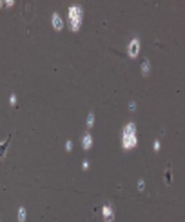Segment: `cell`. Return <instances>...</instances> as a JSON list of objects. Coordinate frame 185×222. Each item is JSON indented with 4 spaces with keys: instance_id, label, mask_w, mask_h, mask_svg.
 <instances>
[{
    "instance_id": "cell-14",
    "label": "cell",
    "mask_w": 185,
    "mask_h": 222,
    "mask_svg": "<svg viewBox=\"0 0 185 222\" xmlns=\"http://www.w3.org/2000/svg\"><path fill=\"white\" fill-rule=\"evenodd\" d=\"M160 142H159V141H155L154 142V151L155 152H157V151H159L160 150Z\"/></svg>"
},
{
    "instance_id": "cell-6",
    "label": "cell",
    "mask_w": 185,
    "mask_h": 222,
    "mask_svg": "<svg viewBox=\"0 0 185 222\" xmlns=\"http://www.w3.org/2000/svg\"><path fill=\"white\" fill-rule=\"evenodd\" d=\"M11 138H12V134H9L8 137L6 138V140H5L4 142H0V160L4 159L6 152H7V150H8V147L10 145V142H11Z\"/></svg>"
},
{
    "instance_id": "cell-17",
    "label": "cell",
    "mask_w": 185,
    "mask_h": 222,
    "mask_svg": "<svg viewBox=\"0 0 185 222\" xmlns=\"http://www.w3.org/2000/svg\"><path fill=\"white\" fill-rule=\"evenodd\" d=\"M2 4H3V2H2V1H0V8H1V7H2V5H3Z\"/></svg>"
},
{
    "instance_id": "cell-16",
    "label": "cell",
    "mask_w": 185,
    "mask_h": 222,
    "mask_svg": "<svg viewBox=\"0 0 185 222\" xmlns=\"http://www.w3.org/2000/svg\"><path fill=\"white\" fill-rule=\"evenodd\" d=\"M83 166H84V169H87L88 168V162L87 161H84V162H83Z\"/></svg>"
},
{
    "instance_id": "cell-5",
    "label": "cell",
    "mask_w": 185,
    "mask_h": 222,
    "mask_svg": "<svg viewBox=\"0 0 185 222\" xmlns=\"http://www.w3.org/2000/svg\"><path fill=\"white\" fill-rule=\"evenodd\" d=\"M103 216L105 222H113L114 220V215L113 209L108 205H104L103 207Z\"/></svg>"
},
{
    "instance_id": "cell-7",
    "label": "cell",
    "mask_w": 185,
    "mask_h": 222,
    "mask_svg": "<svg viewBox=\"0 0 185 222\" xmlns=\"http://www.w3.org/2000/svg\"><path fill=\"white\" fill-rule=\"evenodd\" d=\"M141 71H142V75L144 77H148L151 72V65H150V62L147 58H144L142 61L141 64Z\"/></svg>"
},
{
    "instance_id": "cell-4",
    "label": "cell",
    "mask_w": 185,
    "mask_h": 222,
    "mask_svg": "<svg viewBox=\"0 0 185 222\" xmlns=\"http://www.w3.org/2000/svg\"><path fill=\"white\" fill-rule=\"evenodd\" d=\"M52 25H53L54 29L58 31V32L61 31L64 28L63 20H62V18L60 17V15L56 12L53 13V15H52Z\"/></svg>"
},
{
    "instance_id": "cell-9",
    "label": "cell",
    "mask_w": 185,
    "mask_h": 222,
    "mask_svg": "<svg viewBox=\"0 0 185 222\" xmlns=\"http://www.w3.org/2000/svg\"><path fill=\"white\" fill-rule=\"evenodd\" d=\"M17 218H18V221L19 222H25V219H26V211H25V209L24 207H20L19 208Z\"/></svg>"
},
{
    "instance_id": "cell-2",
    "label": "cell",
    "mask_w": 185,
    "mask_h": 222,
    "mask_svg": "<svg viewBox=\"0 0 185 222\" xmlns=\"http://www.w3.org/2000/svg\"><path fill=\"white\" fill-rule=\"evenodd\" d=\"M83 9L80 5H72L68 8L70 28L73 32H78L83 23Z\"/></svg>"
},
{
    "instance_id": "cell-15",
    "label": "cell",
    "mask_w": 185,
    "mask_h": 222,
    "mask_svg": "<svg viewBox=\"0 0 185 222\" xmlns=\"http://www.w3.org/2000/svg\"><path fill=\"white\" fill-rule=\"evenodd\" d=\"M5 4H6V5L9 7V6H12V5H14V4H15V1H9V0H6L5 1Z\"/></svg>"
},
{
    "instance_id": "cell-8",
    "label": "cell",
    "mask_w": 185,
    "mask_h": 222,
    "mask_svg": "<svg viewBox=\"0 0 185 222\" xmlns=\"http://www.w3.org/2000/svg\"><path fill=\"white\" fill-rule=\"evenodd\" d=\"M82 145H83L84 150H85V151L89 150L92 147V145H93V139H92V136L89 133H86L84 136L83 141H82Z\"/></svg>"
},
{
    "instance_id": "cell-10",
    "label": "cell",
    "mask_w": 185,
    "mask_h": 222,
    "mask_svg": "<svg viewBox=\"0 0 185 222\" xmlns=\"http://www.w3.org/2000/svg\"><path fill=\"white\" fill-rule=\"evenodd\" d=\"M94 115L93 113H90L87 116V122H86V125L89 129H91L94 126Z\"/></svg>"
},
{
    "instance_id": "cell-13",
    "label": "cell",
    "mask_w": 185,
    "mask_h": 222,
    "mask_svg": "<svg viewBox=\"0 0 185 222\" xmlns=\"http://www.w3.org/2000/svg\"><path fill=\"white\" fill-rule=\"evenodd\" d=\"M138 189H139V191H141L144 189V181L143 180H140V181H139V182H138Z\"/></svg>"
},
{
    "instance_id": "cell-1",
    "label": "cell",
    "mask_w": 185,
    "mask_h": 222,
    "mask_svg": "<svg viewBox=\"0 0 185 222\" xmlns=\"http://www.w3.org/2000/svg\"><path fill=\"white\" fill-rule=\"evenodd\" d=\"M136 126L134 122H129L123 130L122 143L123 148L125 150H131L137 145L136 138Z\"/></svg>"
},
{
    "instance_id": "cell-12",
    "label": "cell",
    "mask_w": 185,
    "mask_h": 222,
    "mask_svg": "<svg viewBox=\"0 0 185 222\" xmlns=\"http://www.w3.org/2000/svg\"><path fill=\"white\" fill-rule=\"evenodd\" d=\"M65 148H66L67 152H70V151H72V148H73V144H72V142H71V141H67V142H66V144H65Z\"/></svg>"
},
{
    "instance_id": "cell-11",
    "label": "cell",
    "mask_w": 185,
    "mask_h": 222,
    "mask_svg": "<svg viewBox=\"0 0 185 222\" xmlns=\"http://www.w3.org/2000/svg\"><path fill=\"white\" fill-rule=\"evenodd\" d=\"M9 102H10V104H11L12 106H15V103H16V97H15V93H12V94L10 95Z\"/></svg>"
},
{
    "instance_id": "cell-3",
    "label": "cell",
    "mask_w": 185,
    "mask_h": 222,
    "mask_svg": "<svg viewBox=\"0 0 185 222\" xmlns=\"http://www.w3.org/2000/svg\"><path fill=\"white\" fill-rule=\"evenodd\" d=\"M140 52V41L138 38H134L128 46V54L131 58H136Z\"/></svg>"
}]
</instances>
